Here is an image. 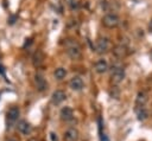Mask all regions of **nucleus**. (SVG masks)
<instances>
[{
	"mask_svg": "<svg viewBox=\"0 0 152 141\" xmlns=\"http://www.w3.org/2000/svg\"><path fill=\"white\" fill-rule=\"evenodd\" d=\"M66 53L71 59H78L81 57V46L75 40H66L65 43Z\"/></svg>",
	"mask_w": 152,
	"mask_h": 141,
	"instance_id": "nucleus-1",
	"label": "nucleus"
},
{
	"mask_svg": "<svg viewBox=\"0 0 152 141\" xmlns=\"http://www.w3.org/2000/svg\"><path fill=\"white\" fill-rule=\"evenodd\" d=\"M110 77H112V82H113L114 84H118V83L122 82L124 78H125V70L122 69V66L114 65V66L112 68Z\"/></svg>",
	"mask_w": 152,
	"mask_h": 141,
	"instance_id": "nucleus-2",
	"label": "nucleus"
},
{
	"mask_svg": "<svg viewBox=\"0 0 152 141\" xmlns=\"http://www.w3.org/2000/svg\"><path fill=\"white\" fill-rule=\"evenodd\" d=\"M119 21H120V19H119L118 14H115V13H108L102 18V24L109 28L116 27L119 25Z\"/></svg>",
	"mask_w": 152,
	"mask_h": 141,
	"instance_id": "nucleus-3",
	"label": "nucleus"
},
{
	"mask_svg": "<svg viewBox=\"0 0 152 141\" xmlns=\"http://www.w3.org/2000/svg\"><path fill=\"white\" fill-rule=\"evenodd\" d=\"M108 47H109V41H108L107 38L101 37L95 43V51L97 53H104L108 50Z\"/></svg>",
	"mask_w": 152,
	"mask_h": 141,
	"instance_id": "nucleus-4",
	"label": "nucleus"
},
{
	"mask_svg": "<svg viewBox=\"0 0 152 141\" xmlns=\"http://www.w3.org/2000/svg\"><path fill=\"white\" fill-rule=\"evenodd\" d=\"M19 108L18 107H12L8 109L7 114H6V120H7V124H13L17 120H18V116H19Z\"/></svg>",
	"mask_w": 152,
	"mask_h": 141,
	"instance_id": "nucleus-5",
	"label": "nucleus"
},
{
	"mask_svg": "<svg viewBox=\"0 0 152 141\" xmlns=\"http://www.w3.org/2000/svg\"><path fill=\"white\" fill-rule=\"evenodd\" d=\"M34 84L38 91H44L48 89V82L42 75H36L34 76Z\"/></svg>",
	"mask_w": 152,
	"mask_h": 141,
	"instance_id": "nucleus-6",
	"label": "nucleus"
},
{
	"mask_svg": "<svg viewBox=\"0 0 152 141\" xmlns=\"http://www.w3.org/2000/svg\"><path fill=\"white\" fill-rule=\"evenodd\" d=\"M66 98V95H65V92L63 91V90H56V91H53L52 92V95H51V101H52V103L53 104H61L64 100Z\"/></svg>",
	"mask_w": 152,
	"mask_h": 141,
	"instance_id": "nucleus-7",
	"label": "nucleus"
},
{
	"mask_svg": "<svg viewBox=\"0 0 152 141\" xmlns=\"http://www.w3.org/2000/svg\"><path fill=\"white\" fill-rule=\"evenodd\" d=\"M17 128H18V130H19L23 135H28V134L32 132V126H31L27 121H25V120L19 121L18 124H17Z\"/></svg>",
	"mask_w": 152,
	"mask_h": 141,
	"instance_id": "nucleus-8",
	"label": "nucleus"
},
{
	"mask_svg": "<svg viewBox=\"0 0 152 141\" xmlns=\"http://www.w3.org/2000/svg\"><path fill=\"white\" fill-rule=\"evenodd\" d=\"M63 140L64 141H77L78 140V132L75 128H69L64 132L63 135Z\"/></svg>",
	"mask_w": 152,
	"mask_h": 141,
	"instance_id": "nucleus-9",
	"label": "nucleus"
},
{
	"mask_svg": "<svg viewBox=\"0 0 152 141\" xmlns=\"http://www.w3.org/2000/svg\"><path fill=\"white\" fill-rule=\"evenodd\" d=\"M69 86H70L72 90H75V91L82 90V88H83V81H82V78L78 77V76L72 77V78L70 79V82H69Z\"/></svg>",
	"mask_w": 152,
	"mask_h": 141,
	"instance_id": "nucleus-10",
	"label": "nucleus"
},
{
	"mask_svg": "<svg viewBox=\"0 0 152 141\" xmlns=\"http://www.w3.org/2000/svg\"><path fill=\"white\" fill-rule=\"evenodd\" d=\"M59 116H61V118H62L63 121H70V120H72V117H74V111H72V109H71L70 107H63V108L61 109Z\"/></svg>",
	"mask_w": 152,
	"mask_h": 141,
	"instance_id": "nucleus-11",
	"label": "nucleus"
},
{
	"mask_svg": "<svg viewBox=\"0 0 152 141\" xmlns=\"http://www.w3.org/2000/svg\"><path fill=\"white\" fill-rule=\"evenodd\" d=\"M32 63L36 68H39L44 63V53L40 50H37L32 56Z\"/></svg>",
	"mask_w": 152,
	"mask_h": 141,
	"instance_id": "nucleus-12",
	"label": "nucleus"
},
{
	"mask_svg": "<svg viewBox=\"0 0 152 141\" xmlns=\"http://www.w3.org/2000/svg\"><path fill=\"white\" fill-rule=\"evenodd\" d=\"M94 69L97 73H104L107 70H108V63L106 59H99L95 65H94Z\"/></svg>",
	"mask_w": 152,
	"mask_h": 141,
	"instance_id": "nucleus-13",
	"label": "nucleus"
},
{
	"mask_svg": "<svg viewBox=\"0 0 152 141\" xmlns=\"http://www.w3.org/2000/svg\"><path fill=\"white\" fill-rule=\"evenodd\" d=\"M137 116H138V120L140 121H145L147 117H148V111L145 107H139L137 109Z\"/></svg>",
	"mask_w": 152,
	"mask_h": 141,
	"instance_id": "nucleus-14",
	"label": "nucleus"
},
{
	"mask_svg": "<svg viewBox=\"0 0 152 141\" xmlns=\"http://www.w3.org/2000/svg\"><path fill=\"white\" fill-rule=\"evenodd\" d=\"M53 76H55V78H56V79L62 81V79H63V78H65V76H66V70H65L64 68H58V69H56V70H55Z\"/></svg>",
	"mask_w": 152,
	"mask_h": 141,
	"instance_id": "nucleus-15",
	"label": "nucleus"
},
{
	"mask_svg": "<svg viewBox=\"0 0 152 141\" xmlns=\"http://www.w3.org/2000/svg\"><path fill=\"white\" fill-rule=\"evenodd\" d=\"M146 101H147L146 94L144 91L138 92V96H137V104H138V107H144L145 103H146Z\"/></svg>",
	"mask_w": 152,
	"mask_h": 141,
	"instance_id": "nucleus-16",
	"label": "nucleus"
},
{
	"mask_svg": "<svg viewBox=\"0 0 152 141\" xmlns=\"http://www.w3.org/2000/svg\"><path fill=\"white\" fill-rule=\"evenodd\" d=\"M50 137H51L52 141H57V136H56L55 133H50Z\"/></svg>",
	"mask_w": 152,
	"mask_h": 141,
	"instance_id": "nucleus-17",
	"label": "nucleus"
},
{
	"mask_svg": "<svg viewBox=\"0 0 152 141\" xmlns=\"http://www.w3.org/2000/svg\"><path fill=\"white\" fill-rule=\"evenodd\" d=\"M148 30L152 32V19H151V21L148 23Z\"/></svg>",
	"mask_w": 152,
	"mask_h": 141,
	"instance_id": "nucleus-18",
	"label": "nucleus"
},
{
	"mask_svg": "<svg viewBox=\"0 0 152 141\" xmlns=\"http://www.w3.org/2000/svg\"><path fill=\"white\" fill-rule=\"evenodd\" d=\"M0 72L4 73V70H2V66H1V65H0Z\"/></svg>",
	"mask_w": 152,
	"mask_h": 141,
	"instance_id": "nucleus-19",
	"label": "nucleus"
},
{
	"mask_svg": "<svg viewBox=\"0 0 152 141\" xmlns=\"http://www.w3.org/2000/svg\"><path fill=\"white\" fill-rule=\"evenodd\" d=\"M10 141H14V140H10Z\"/></svg>",
	"mask_w": 152,
	"mask_h": 141,
	"instance_id": "nucleus-20",
	"label": "nucleus"
}]
</instances>
